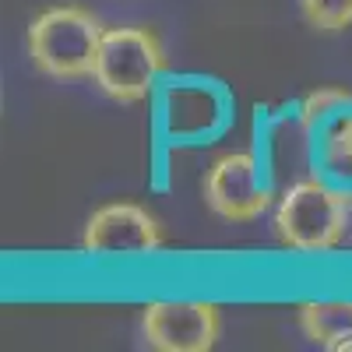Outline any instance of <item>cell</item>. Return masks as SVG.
Returning a JSON list of instances; mask_svg holds the SVG:
<instances>
[{
  "instance_id": "cell-9",
  "label": "cell",
  "mask_w": 352,
  "mask_h": 352,
  "mask_svg": "<svg viewBox=\"0 0 352 352\" xmlns=\"http://www.w3.org/2000/svg\"><path fill=\"white\" fill-rule=\"evenodd\" d=\"M300 11L317 32H342L352 25V0H300Z\"/></svg>"
},
{
  "instance_id": "cell-5",
  "label": "cell",
  "mask_w": 352,
  "mask_h": 352,
  "mask_svg": "<svg viewBox=\"0 0 352 352\" xmlns=\"http://www.w3.org/2000/svg\"><path fill=\"white\" fill-rule=\"evenodd\" d=\"M201 194L204 204L229 222H254L272 204V184L261 159L250 152H229L215 159V166L204 173Z\"/></svg>"
},
{
  "instance_id": "cell-4",
  "label": "cell",
  "mask_w": 352,
  "mask_h": 352,
  "mask_svg": "<svg viewBox=\"0 0 352 352\" xmlns=\"http://www.w3.org/2000/svg\"><path fill=\"white\" fill-rule=\"evenodd\" d=\"M300 124L314 176L352 194V96L335 88L314 92L300 109Z\"/></svg>"
},
{
  "instance_id": "cell-8",
  "label": "cell",
  "mask_w": 352,
  "mask_h": 352,
  "mask_svg": "<svg viewBox=\"0 0 352 352\" xmlns=\"http://www.w3.org/2000/svg\"><path fill=\"white\" fill-rule=\"evenodd\" d=\"M303 335L328 349V352H352V300H320L300 307Z\"/></svg>"
},
{
  "instance_id": "cell-2",
  "label": "cell",
  "mask_w": 352,
  "mask_h": 352,
  "mask_svg": "<svg viewBox=\"0 0 352 352\" xmlns=\"http://www.w3.org/2000/svg\"><path fill=\"white\" fill-rule=\"evenodd\" d=\"M106 28L102 21L85 8H50L28 25V56L36 71L60 78V81H81L96 78V60L102 46Z\"/></svg>"
},
{
  "instance_id": "cell-6",
  "label": "cell",
  "mask_w": 352,
  "mask_h": 352,
  "mask_svg": "<svg viewBox=\"0 0 352 352\" xmlns=\"http://www.w3.org/2000/svg\"><path fill=\"white\" fill-rule=\"evenodd\" d=\"M141 335L159 352H208L222 335V314L201 300H155L141 310Z\"/></svg>"
},
{
  "instance_id": "cell-3",
  "label": "cell",
  "mask_w": 352,
  "mask_h": 352,
  "mask_svg": "<svg viewBox=\"0 0 352 352\" xmlns=\"http://www.w3.org/2000/svg\"><path fill=\"white\" fill-rule=\"evenodd\" d=\"M162 71H166V50L155 32L138 25L106 28L96 60V85L113 102L124 106L144 102Z\"/></svg>"
},
{
  "instance_id": "cell-1",
  "label": "cell",
  "mask_w": 352,
  "mask_h": 352,
  "mask_svg": "<svg viewBox=\"0 0 352 352\" xmlns=\"http://www.w3.org/2000/svg\"><path fill=\"white\" fill-rule=\"evenodd\" d=\"M352 222V194L338 190L335 184L307 176L296 180L275 208V232L278 240L300 254H324L335 250Z\"/></svg>"
},
{
  "instance_id": "cell-7",
  "label": "cell",
  "mask_w": 352,
  "mask_h": 352,
  "mask_svg": "<svg viewBox=\"0 0 352 352\" xmlns=\"http://www.w3.org/2000/svg\"><path fill=\"white\" fill-rule=\"evenodd\" d=\"M81 243L88 254L99 257H144L162 247V229L144 208L116 201L92 212V219L85 222Z\"/></svg>"
}]
</instances>
